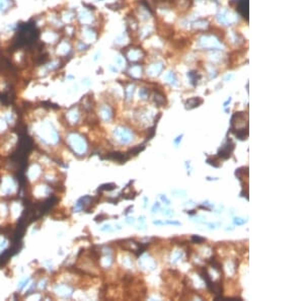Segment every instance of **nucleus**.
I'll list each match as a JSON object with an SVG mask.
<instances>
[{
    "label": "nucleus",
    "instance_id": "nucleus-1",
    "mask_svg": "<svg viewBox=\"0 0 304 301\" xmlns=\"http://www.w3.org/2000/svg\"><path fill=\"white\" fill-rule=\"evenodd\" d=\"M233 149H234V144L229 141L225 146H223L219 150V152H218L219 157H221V158H223V159L228 158V157L230 156L231 152L233 151Z\"/></svg>",
    "mask_w": 304,
    "mask_h": 301
},
{
    "label": "nucleus",
    "instance_id": "nucleus-2",
    "mask_svg": "<svg viewBox=\"0 0 304 301\" xmlns=\"http://www.w3.org/2000/svg\"><path fill=\"white\" fill-rule=\"evenodd\" d=\"M248 0H241V1L238 2V6H237L238 11L240 12L244 17H246V18H248Z\"/></svg>",
    "mask_w": 304,
    "mask_h": 301
},
{
    "label": "nucleus",
    "instance_id": "nucleus-3",
    "mask_svg": "<svg viewBox=\"0 0 304 301\" xmlns=\"http://www.w3.org/2000/svg\"><path fill=\"white\" fill-rule=\"evenodd\" d=\"M144 148L145 146L144 145H139V146H137L136 148H134V149H131V151H130V153L131 155H136L137 153H139V152H141L142 150H144Z\"/></svg>",
    "mask_w": 304,
    "mask_h": 301
},
{
    "label": "nucleus",
    "instance_id": "nucleus-4",
    "mask_svg": "<svg viewBox=\"0 0 304 301\" xmlns=\"http://www.w3.org/2000/svg\"><path fill=\"white\" fill-rule=\"evenodd\" d=\"M192 239H193V241H194V242H198V243H201V242H203V241L205 240L204 238L199 237V236H196V235L193 236V238H192Z\"/></svg>",
    "mask_w": 304,
    "mask_h": 301
},
{
    "label": "nucleus",
    "instance_id": "nucleus-5",
    "mask_svg": "<svg viewBox=\"0 0 304 301\" xmlns=\"http://www.w3.org/2000/svg\"><path fill=\"white\" fill-rule=\"evenodd\" d=\"M182 136H179V137H177V140H175V143H177H177H179V140H180V139H182Z\"/></svg>",
    "mask_w": 304,
    "mask_h": 301
}]
</instances>
